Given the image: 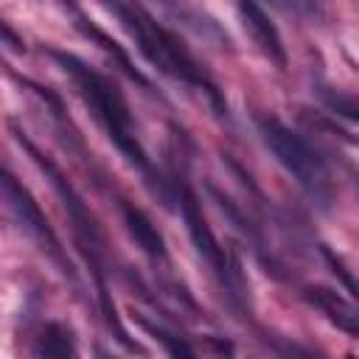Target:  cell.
Here are the masks:
<instances>
[{"mask_svg": "<svg viewBox=\"0 0 359 359\" xmlns=\"http://www.w3.org/2000/svg\"><path fill=\"white\" fill-rule=\"evenodd\" d=\"M3 36H6V42H8L14 50H22V42H17V39H14V34H11V28H8V25H3Z\"/></svg>", "mask_w": 359, "mask_h": 359, "instance_id": "9a60e30c", "label": "cell"}, {"mask_svg": "<svg viewBox=\"0 0 359 359\" xmlns=\"http://www.w3.org/2000/svg\"><path fill=\"white\" fill-rule=\"evenodd\" d=\"M121 208H123L126 230H129V236L137 241V247H140L149 258L165 261V241H163L160 230L154 227V222H151L140 208H135V205H129V202H123Z\"/></svg>", "mask_w": 359, "mask_h": 359, "instance_id": "9c48e42d", "label": "cell"}, {"mask_svg": "<svg viewBox=\"0 0 359 359\" xmlns=\"http://www.w3.org/2000/svg\"><path fill=\"white\" fill-rule=\"evenodd\" d=\"M50 56L62 65V70L76 81V90L79 95L84 98V104L90 107V112L95 115V121L104 126V132L109 135V140L118 146V151L146 174V180L151 182V188L163 194L165 205H168V194L163 191V182L160 177H154L151 171V163H149V154L146 149L140 146L137 140V132H135V123H132V112H129V104L123 98V93L118 90V84L112 79H107L104 73L87 67L79 56L73 53H65V50H50Z\"/></svg>", "mask_w": 359, "mask_h": 359, "instance_id": "7a4b0ae2", "label": "cell"}, {"mask_svg": "<svg viewBox=\"0 0 359 359\" xmlns=\"http://www.w3.org/2000/svg\"><path fill=\"white\" fill-rule=\"evenodd\" d=\"M323 255H325V261H328L331 272H334L337 278H342V283H345V286H348V289L353 292V297L359 300V280H356V278H353V275L348 272V266H345V264H342V261H339V258H337V255H334V252H331L328 247H323Z\"/></svg>", "mask_w": 359, "mask_h": 359, "instance_id": "5bb4252c", "label": "cell"}, {"mask_svg": "<svg viewBox=\"0 0 359 359\" xmlns=\"http://www.w3.org/2000/svg\"><path fill=\"white\" fill-rule=\"evenodd\" d=\"M238 6V17L244 22V31L250 34V39L255 42V48L275 65V67H286V48L283 39L275 28V22L269 20V14L264 11V6L258 0H236Z\"/></svg>", "mask_w": 359, "mask_h": 359, "instance_id": "52a82bcc", "label": "cell"}, {"mask_svg": "<svg viewBox=\"0 0 359 359\" xmlns=\"http://www.w3.org/2000/svg\"><path fill=\"white\" fill-rule=\"evenodd\" d=\"M104 6L121 22V28L132 36L135 48L146 56V62H151L160 73H165L177 81L199 87L210 98V104L219 109V115L227 112V104H224L216 81L202 70V65L194 59V53L182 45V39L171 28L157 22L137 0H104Z\"/></svg>", "mask_w": 359, "mask_h": 359, "instance_id": "6da1fadb", "label": "cell"}, {"mask_svg": "<svg viewBox=\"0 0 359 359\" xmlns=\"http://www.w3.org/2000/svg\"><path fill=\"white\" fill-rule=\"evenodd\" d=\"M135 320H137L149 334H154V339H160V342L165 345V351H168V353H174V356H191V353H194V348H188L180 337H174V334H171V331H165L163 325H154V323H151V320H146L143 314H135Z\"/></svg>", "mask_w": 359, "mask_h": 359, "instance_id": "4fadbf2b", "label": "cell"}, {"mask_svg": "<svg viewBox=\"0 0 359 359\" xmlns=\"http://www.w3.org/2000/svg\"><path fill=\"white\" fill-rule=\"evenodd\" d=\"M20 143L28 149V154L34 157V163L48 174V180H50V185L56 188V194L62 196V205H65V210H67V216H70V222H73V227H76V236H79V244H81V250L87 252V261L93 264V272H95V283L98 286H104V278H101V266H98V252H101V230H98V224H95V219H93V213L87 210V205L81 202V196L76 194V188L67 182V177L59 171V165L53 163V160H48L28 137H22L20 135Z\"/></svg>", "mask_w": 359, "mask_h": 359, "instance_id": "5b68a950", "label": "cell"}, {"mask_svg": "<svg viewBox=\"0 0 359 359\" xmlns=\"http://www.w3.org/2000/svg\"><path fill=\"white\" fill-rule=\"evenodd\" d=\"M3 199H6V205H8V210H11V216L17 219V224L39 244V250L62 269V275H67V278L73 280V278H76L73 264L65 258V250H62V244H59V238H56L50 222L45 219V213L39 210V205L34 202V196L28 194V188H25L22 182H17V177H14L11 171L3 174Z\"/></svg>", "mask_w": 359, "mask_h": 359, "instance_id": "8992f818", "label": "cell"}, {"mask_svg": "<svg viewBox=\"0 0 359 359\" xmlns=\"http://www.w3.org/2000/svg\"><path fill=\"white\" fill-rule=\"evenodd\" d=\"M303 297L314 309H320L331 325H337L348 337L359 339V303L342 297L337 289H328V286H306Z\"/></svg>", "mask_w": 359, "mask_h": 359, "instance_id": "ba28073f", "label": "cell"}, {"mask_svg": "<svg viewBox=\"0 0 359 359\" xmlns=\"http://www.w3.org/2000/svg\"><path fill=\"white\" fill-rule=\"evenodd\" d=\"M73 353H76L73 337L62 323H48L42 328V337L34 345V356H56V359H62V356H73Z\"/></svg>", "mask_w": 359, "mask_h": 359, "instance_id": "8fae6325", "label": "cell"}, {"mask_svg": "<svg viewBox=\"0 0 359 359\" xmlns=\"http://www.w3.org/2000/svg\"><path fill=\"white\" fill-rule=\"evenodd\" d=\"M180 213H182V222H185V227H188V236H191V241H194L199 258L213 269V275H216L219 283L230 292V297H238V294L244 292V286H241V272H238V266L230 261V255L224 252V247H219V241H216V236H213V230H210V224H208V219H205V213H202V205H199L196 194H194L185 182L180 185Z\"/></svg>", "mask_w": 359, "mask_h": 359, "instance_id": "277c9868", "label": "cell"}, {"mask_svg": "<svg viewBox=\"0 0 359 359\" xmlns=\"http://www.w3.org/2000/svg\"><path fill=\"white\" fill-rule=\"evenodd\" d=\"M258 135L269 154L297 180V185L320 205H328L331 199V174L323 163V157L286 123L278 118H258Z\"/></svg>", "mask_w": 359, "mask_h": 359, "instance_id": "3957f363", "label": "cell"}, {"mask_svg": "<svg viewBox=\"0 0 359 359\" xmlns=\"http://www.w3.org/2000/svg\"><path fill=\"white\" fill-rule=\"evenodd\" d=\"M76 28H79V31H81L87 39H93V42H95V45H98L104 53H109V56L118 62V67H121V70H123V73H126L132 81H137V84H140V87H146V90L151 87V84H149V79H146V76H143V73L135 67V62L126 56V50H123V48H121V45H118V42H115L109 34H104V31H101L95 22H90L87 17H79V20H76Z\"/></svg>", "mask_w": 359, "mask_h": 359, "instance_id": "30bf717a", "label": "cell"}, {"mask_svg": "<svg viewBox=\"0 0 359 359\" xmlns=\"http://www.w3.org/2000/svg\"><path fill=\"white\" fill-rule=\"evenodd\" d=\"M65 3H67V0H65Z\"/></svg>", "mask_w": 359, "mask_h": 359, "instance_id": "2e32d148", "label": "cell"}, {"mask_svg": "<svg viewBox=\"0 0 359 359\" xmlns=\"http://www.w3.org/2000/svg\"><path fill=\"white\" fill-rule=\"evenodd\" d=\"M317 95H320V101H323L334 115L359 123V95L345 93V90H334V87H320Z\"/></svg>", "mask_w": 359, "mask_h": 359, "instance_id": "7c38bea8", "label": "cell"}]
</instances>
